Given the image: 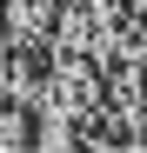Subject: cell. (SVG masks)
Segmentation results:
<instances>
[{
  "mask_svg": "<svg viewBox=\"0 0 147 153\" xmlns=\"http://www.w3.org/2000/svg\"><path fill=\"white\" fill-rule=\"evenodd\" d=\"M60 0H0V40L7 47H47Z\"/></svg>",
  "mask_w": 147,
  "mask_h": 153,
  "instance_id": "cell-2",
  "label": "cell"
},
{
  "mask_svg": "<svg viewBox=\"0 0 147 153\" xmlns=\"http://www.w3.org/2000/svg\"><path fill=\"white\" fill-rule=\"evenodd\" d=\"M34 113L94 126V120H100V67H94L87 53H54V47H47V80H40Z\"/></svg>",
  "mask_w": 147,
  "mask_h": 153,
  "instance_id": "cell-1",
  "label": "cell"
}]
</instances>
